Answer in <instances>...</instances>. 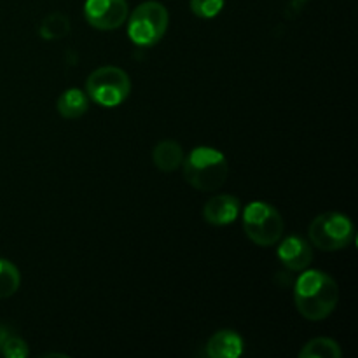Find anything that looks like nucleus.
Segmentation results:
<instances>
[{
  "label": "nucleus",
  "instance_id": "1",
  "mask_svg": "<svg viewBox=\"0 0 358 358\" xmlns=\"http://www.w3.org/2000/svg\"><path fill=\"white\" fill-rule=\"evenodd\" d=\"M294 303L301 317L310 322H322L331 317L338 306L339 287L327 273L304 269L294 287Z\"/></svg>",
  "mask_w": 358,
  "mask_h": 358
},
{
  "label": "nucleus",
  "instance_id": "2",
  "mask_svg": "<svg viewBox=\"0 0 358 358\" xmlns=\"http://www.w3.org/2000/svg\"><path fill=\"white\" fill-rule=\"evenodd\" d=\"M184 178L196 191L210 192L222 187L229 173V163L220 150L213 147H196L182 161Z\"/></svg>",
  "mask_w": 358,
  "mask_h": 358
},
{
  "label": "nucleus",
  "instance_id": "3",
  "mask_svg": "<svg viewBox=\"0 0 358 358\" xmlns=\"http://www.w3.org/2000/svg\"><path fill=\"white\" fill-rule=\"evenodd\" d=\"M170 23L168 9L161 2H142L128 14V37L140 48H150L164 37Z\"/></svg>",
  "mask_w": 358,
  "mask_h": 358
},
{
  "label": "nucleus",
  "instance_id": "4",
  "mask_svg": "<svg viewBox=\"0 0 358 358\" xmlns=\"http://www.w3.org/2000/svg\"><path fill=\"white\" fill-rule=\"evenodd\" d=\"M131 93V79L119 66L105 65L93 70L86 80V94L101 107H117Z\"/></svg>",
  "mask_w": 358,
  "mask_h": 358
},
{
  "label": "nucleus",
  "instance_id": "5",
  "mask_svg": "<svg viewBox=\"0 0 358 358\" xmlns=\"http://www.w3.org/2000/svg\"><path fill=\"white\" fill-rule=\"evenodd\" d=\"M243 229L257 247H273L282 240L285 224L275 206L266 201H252L243 212Z\"/></svg>",
  "mask_w": 358,
  "mask_h": 358
},
{
  "label": "nucleus",
  "instance_id": "6",
  "mask_svg": "<svg viewBox=\"0 0 358 358\" xmlns=\"http://www.w3.org/2000/svg\"><path fill=\"white\" fill-rule=\"evenodd\" d=\"M310 243L324 252H338L350 247L355 238L353 222L339 212H325L313 219L308 229Z\"/></svg>",
  "mask_w": 358,
  "mask_h": 358
},
{
  "label": "nucleus",
  "instance_id": "7",
  "mask_svg": "<svg viewBox=\"0 0 358 358\" xmlns=\"http://www.w3.org/2000/svg\"><path fill=\"white\" fill-rule=\"evenodd\" d=\"M129 7L126 0H86L84 17L96 30H117L126 23Z\"/></svg>",
  "mask_w": 358,
  "mask_h": 358
},
{
  "label": "nucleus",
  "instance_id": "8",
  "mask_svg": "<svg viewBox=\"0 0 358 358\" xmlns=\"http://www.w3.org/2000/svg\"><path fill=\"white\" fill-rule=\"evenodd\" d=\"M278 259L289 271H304L313 261V245L297 234H290L280 243Z\"/></svg>",
  "mask_w": 358,
  "mask_h": 358
},
{
  "label": "nucleus",
  "instance_id": "9",
  "mask_svg": "<svg viewBox=\"0 0 358 358\" xmlns=\"http://www.w3.org/2000/svg\"><path fill=\"white\" fill-rule=\"evenodd\" d=\"M240 199L231 194H219L208 199L203 208V219L212 226H227L240 215Z\"/></svg>",
  "mask_w": 358,
  "mask_h": 358
},
{
  "label": "nucleus",
  "instance_id": "10",
  "mask_svg": "<svg viewBox=\"0 0 358 358\" xmlns=\"http://www.w3.org/2000/svg\"><path fill=\"white\" fill-rule=\"evenodd\" d=\"M243 353V339L238 332L224 329L208 339L206 355L210 358H238Z\"/></svg>",
  "mask_w": 358,
  "mask_h": 358
},
{
  "label": "nucleus",
  "instance_id": "11",
  "mask_svg": "<svg viewBox=\"0 0 358 358\" xmlns=\"http://www.w3.org/2000/svg\"><path fill=\"white\" fill-rule=\"evenodd\" d=\"M152 161L157 170L164 171V173H171V171L182 166L184 150H182L180 143L175 142V140H163V142L154 147Z\"/></svg>",
  "mask_w": 358,
  "mask_h": 358
},
{
  "label": "nucleus",
  "instance_id": "12",
  "mask_svg": "<svg viewBox=\"0 0 358 358\" xmlns=\"http://www.w3.org/2000/svg\"><path fill=\"white\" fill-rule=\"evenodd\" d=\"M56 107H58L62 117L79 119L90 108V96L83 90H79V87H70V90L63 91L59 94Z\"/></svg>",
  "mask_w": 358,
  "mask_h": 358
},
{
  "label": "nucleus",
  "instance_id": "13",
  "mask_svg": "<svg viewBox=\"0 0 358 358\" xmlns=\"http://www.w3.org/2000/svg\"><path fill=\"white\" fill-rule=\"evenodd\" d=\"M343 352L338 343L331 338H315L304 345L299 352L301 358H341Z\"/></svg>",
  "mask_w": 358,
  "mask_h": 358
},
{
  "label": "nucleus",
  "instance_id": "14",
  "mask_svg": "<svg viewBox=\"0 0 358 358\" xmlns=\"http://www.w3.org/2000/svg\"><path fill=\"white\" fill-rule=\"evenodd\" d=\"M42 38L45 41H56V38H63L70 34V20L62 13H52L42 20L41 28Z\"/></svg>",
  "mask_w": 358,
  "mask_h": 358
},
{
  "label": "nucleus",
  "instance_id": "15",
  "mask_svg": "<svg viewBox=\"0 0 358 358\" xmlns=\"http://www.w3.org/2000/svg\"><path fill=\"white\" fill-rule=\"evenodd\" d=\"M21 285L20 269L7 259L0 257V299L14 296Z\"/></svg>",
  "mask_w": 358,
  "mask_h": 358
},
{
  "label": "nucleus",
  "instance_id": "16",
  "mask_svg": "<svg viewBox=\"0 0 358 358\" xmlns=\"http://www.w3.org/2000/svg\"><path fill=\"white\" fill-rule=\"evenodd\" d=\"M189 3H191L192 13L203 20L215 17L224 7V0H191Z\"/></svg>",
  "mask_w": 358,
  "mask_h": 358
},
{
  "label": "nucleus",
  "instance_id": "17",
  "mask_svg": "<svg viewBox=\"0 0 358 358\" xmlns=\"http://www.w3.org/2000/svg\"><path fill=\"white\" fill-rule=\"evenodd\" d=\"M0 353L7 358H27L30 352H28V345L23 339L16 338V336H9L3 343Z\"/></svg>",
  "mask_w": 358,
  "mask_h": 358
},
{
  "label": "nucleus",
  "instance_id": "18",
  "mask_svg": "<svg viewBox=\"0 0 358 358\" xmlns=\"http://www.w3.org/2000/svg\"><path fill=\"white\" fill-rule=\"evenodd\" d=\"M9 331H7V327H3V325H0V350H2L3 343H6V339L9 338Z\"/></svg>",
  "mask_w": 358,
  "mask_h": 358
}]
</instances>
